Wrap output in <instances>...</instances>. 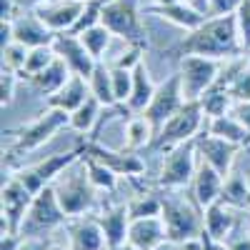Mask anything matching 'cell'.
<instances>
[{"label": "cell", "mask_w": 250, "mask_h": 250, "mask_svg": "<svg viewBox=\"0 0 250 250\" xmlns=\"http://www.w3.org/2000/svg\"><path fill=\"white\" fill-rule=\"evenodd\" d=\"M145 15H158L163 20H168V23L183 28L185 33L188 30H195L198 25H203L205 20H208V15L198 13L195 8L183 3V0H178V3H173V5H150V8H145Z\"/></svg>", "instance_id": "603a6c76"}, {"label": "cell", "mask_w": 250, "mask_h": 250, "mask_svg": "<svg viewBox=\"0 0 250 250\" xmlns=\"http://www.w3.org/2000/svg\"><path fill=\"white\" fill-rule=\"evenodd\" d=\"M178 248H180V250H205V248H203V238H190V240L180 243Z\"/></svg>", "instance_id": "c3c4849f"}, {"label": "cell", "mask_w": 250, "mask_h": 250, "mask_svg": "<svg viewBox=\"0 0 250 250\" xmlns=\"http://www.w3.org/2000/svg\"><path fill=\"white\" fill-rule=\"evenodd\" d=\"M83 3H85V0H83Z\"/></svg>", "instance_id": "11a10c76"}, {"label": "cell", "mask_w": 250, "mask_h": 250, "mask_svg": "<svg viewBox=\"0 0 250 250\" xmlns=\"http://www.w3.org/2000/svg\"><path fill=\"white\" fill-rule=\"evenodd\" d=\"M110 75H113V90H115L118 103L120 105H128L130 93H133V70L110 65Z\"/></svg>", "instance_id": "d590c367"}, {"label": "cell", "mask_w": 250, "mask_h": 250, "mask_svg": "<svg viewBox=\"0 0 250 250\" xmlns=\"http://www.w3.org/2000/svg\"><path fill=\"white\" fill-rule=\"evenodd\" d=\"M155 140V130L150 120L145 118L143 113H135L130 115L128 125H125V148L128 150H140V148H148V145H153Z\"/></svg>", "instance_id": "83f0119b"}, {"label": "cell", "mask_w": 250, "mask_h": 250, "mask_svg": "<svg viewBox=\"0 0 250 250\" xmlns=\"http://www.w3.org/2000/svg\"><path fill=\"white\" fill-rule=\"evenodd\" d=\"M203 123H205V113L200 100H185V105L158 130L150 148L158 153H170L178 145L193 140L203 130Z\"/></svg>", "instance_id": "277c9868"}, {"label": "cell", "mask_w": 250, "mask_h": 250, "mask_svg": "<svg viewBox=\"0 0 250 250\" xmlns=\"http://www.w3.org/2000/svg\"><path fill=\"white\" fill-rule=\"evenodd\" d=\"M223 185H225V178L213 168V165H208L205 160H200L198 163V170H195V178L190 183V195L205 210L208 205H213V203L220 200Z\"/></svg>", "instance_id": "d6986e66"}, {"label": "cell", "mask_w": 250, "mask_h": 250, "mask_svg": "<svg viewBox=\"0 0 250 250\" xmlns=\"http://www.w3.org/2000/svg\"><path fill=\"white\" fill-rule=\"evenodd\" d=\"M70 125V113L58 110V108H48L45 113H40L35 120L20 125L15 130H8V135H13V145L3 153V170H10L13 163L20 155H28L33 150H38L40 145H45L58 130L68 128Z\"/></svg>", "instance_id": "7a4b0ae2"}, {"label": "cell", "mask_w": 250, "mask_h": 250, "mask_svg": "<svg viewBox=\"0 0 250 250\" xmlns=\"http://www.w3.org/2000/svg\"><path fill=\"white\" fill-rule=\"evenodd\" d=\"M28 50L25 45H20V43H10L3 48V70H13V73H23L25 68V60H28Z\"/></svg>", "instance_id": "8d00e7d4"}, {"label": "cell", "mask_w": 250, "mask_h": 250, "mask_svg": "<svg viewBox=\"0 0 250 250\" xmlns=\"http://www.w3.org/2000/svg\"><path fill=\"white\" fill-rule=\"evenodd\" d=\"M53 185H55L60 208H62V213L68 215V220L90 213L95 208V203H98V198H95L98 190L93 188V183L88 178V170H85L83 158L78 160V173H70L62 180H55Z\"/></svg>", "instance_id": "5b68a950"}, {"label": "cell", "mask_w": 250, "mask_h": 250, "mask_svg": "<svg viewBox=\"0 0 250 250\" xmlns=\"http://www.w3.org/2000/svg\"><path fill=\"white\" fill-rule=\"evenodd\" d=\"M173 3H178V0H155V5H173Z\"/></svg>", "instance_id": "816d5d0a"}, {"label": "cell", "mask_w": 250, "mask_h": 250, "mask_svg": "<svg viewBox=\"0 0 250 250\" xmlns=\"http://www.w3.org/2000/svg\"><path fill=\"white\" fill-rule=\"evenodd\" d=\"M240 5V0H210V15H230Z\"/></svg>", "instance_id": "60d3db41"}, {"label": "cell", "mask_w": 250, "mask_h": 250, "mask_svg": "<svg viewBox=\"0 0 250 250\" xmlns=\"http://www.w3.org/2000/svg\"><path fill=\"white\" fill-rule=\"evenodd\" d=\"M108 250H138V248H133L130 243H125V245H118V248H108Z\"/></svg>", "instance_id": "f907efd6"}, {"label": "cell", "mask_w": 250, "mask_h": 250, "mask_svg": "<svg viewBox=\"0 0 250 250\" xmlns=\"http://www.w3.org/2000/svg\"><path fill=\"white\" fill-rule=\"evenodd\" d=\"M70 75H73V70L68 68V62L62 58H55L45 70H40L38 75H33L28 83L33 85V90H38L40 95H53V93H58L62 85H65Z\"/></svg>", "instance_id": "d4e9b609"}, {"label": "cell", "mask_w": 250, "mask_h": 250, "mask_svg": "<svg viewBox=\"0 0 250 250\" xmlns=\"http://www.w3.org/2000/svg\"><path fill=\"white\" fill-rule=\"evenodd\" d=\"M83 0H48L33 8V13L43 20L53 33H70L83 15Z\"/></svg>", "instance_id": "2e32d148"}, {"label": "cell", "mask_w": 250, "mask_h": 250, "mask_svg": "<svg viewBox=\"0 0 250 250\" xmlns=\"http://www.w3.org/2000/svg\"><path fill=\"white\" fill-rule=\"evenodd\" d=\"M203 218H205V233L210 235L213 240H218V243H225L228 235H230L233 228H235L233 208L225 205L223 200L208 205L205 210H203Z\"/></svg>", "instance_id": "cb8c5ba5"}, {"label": "cell", "mask_w": 250, "mask_h": 250, "mask_svg": "<svg viewBox=\"0 0 250 250\" xmlns=\"http://www.w3.org/2000/svg\"><path fill=\"white\" fill-rule=\"evenodd\" d=\"M183 3H188L190 8H195L198 13H203V15L210 18V0H183Z\"/></svg>", "instance_id": "bcb514c9"}, {"label": "cell", "mask_w": 250, "mask_h": 250, "mask_svg": "<svg viewBox=\"0 0 250 250\" xmlns=\"http://www.w3.org/2000/svg\"><path fill=\"white\" fill-rule=\"evenodd\" d=\"M83 153L85 155H93L95 160H100L103 165H108V168L118 175V178H128V180H140L145 175V160L135 153V150H115V148H105L100 140L95 138H85L78 143Z\"/></svg>", "instance_id": "30bf717a"}, {"label": "cell", "mask_w": 250, "mask_h": 250, "mask_svg": "<svg viewBox=\"0 0 250 250\" xmlns=\"http://www.w3.org/2000/svg\"><path fill=\"white\" fill-rule=\"evenodd\" d=\"M18 83H20V75H18V73L3 70V75H0V103H3V108H8L10 103H13Z\"/></svg>", "instance_id": "f35d334b"}, {"label": "cell", "mask_w": 250, "mask_h": 250, "mask_svg": "<svg viewBox=\"0 0 250 250\" xmlns=\"http://www.w3.org/2000/svg\"><path fill=\"white\" fill-rule=\"evenodd\" d=\"M243 125H245V128L250 130V100H238L235 103V105H233V110H230Z\"/></svg>", "instance_id": "7bdbcfd3"}, {"label": "cell", "mask_w": 250, "mask_h": 250, "mask_svg": "<svg viewBox=\"0 0 250 250\" xmlns=\"http://www.w3.org/2000/svg\"><path fill=\"white\" fill-rule=\"evenodd\" d=\"M90 83V93L103 103L105 108H120V103L115 98V90H113V75H110V65H105V62H98L93 75L88 78Z\"/></svg>", "instance_id": "f1b7e54d"}, {"label": "cell", "mask_w": 250, "mask_h": 250, "mask_svg": "<svg viewBox=\"0 0 250 250\" xmlns=\"http://www.w3.org/2000/svg\"><path fill=\"white\" fill-rule=\"evenodd\" d=\"M40 3H48V0H18L20 10H33V8H38Z\"/></svg>", "instance_id": "681fc988"}, {"label": "cell", "mask_w": 250, "mask_h": 250, "mask_svg": "<svg viewBox=\"0 0 250 250\" xmlns=\"http://www.w3.org/2000/svg\"><path fill=\"white\" fill-rule=\"evenodd\" d=\"M208 133H213L228 143H235L240 145V148H250V130L245 128V125L233 115H220V118H210V123H208Z\"/></svg>", "instance_id": "4316f807"}, {"label": "cell", "mask_w": 250, "mask_h": 250, "mask_svg": "<svg viewBox=\"0 0 250 250\" xmlns=\"http://www.w3.org/2000/svg\"><path fill=\"white\" fill-rule=\"evenodd\" d=\"M58 58L53 45H40V48H30L28 50V60H25V68L20 73V80H30L33 75H38L40 70H45L50 62Z\"/></svg>", "instance_id": "e575fe53"}, {"label": "cell", "mask_w": 250, "mask_h": 250, "mask_svg": "<svg viewBox=\"0 0 250 250\" xmlns=\"http://www.w3.org/2000/svg\"><path fill=\"white\" fill-rule=\"evenodd\" d=\"M20 250H53V240L30 235V238H23V243H20Z\"/></svg>", "instance_id": "b9f144b4"}, {"label": "cell", "mask_w": 250, "mask_h": 250, "mask_svg": "<svg viewBox=\"0 0 250 250\" xmlns=\"http://www.w3.org/2000/svg\"><path fill=\"white\" fill-rule=\"evenodd\" d=\"M128 243L138 250H158L163 243H168L165 223L160 215L153 218H133L128 228Z\"/></svg>", "instance_id": "ac0fdd59"}, {"label": "cell", "mask_w": 250, "mask_h": 250, "mask_svg": "<svg viewBox=\"0 0 250 250\" xmlns=\"http://www.w3.org/2000/svg\"><path fill=\"white\" fill-rule=\"evenodd\" d=\"M10 23H13V40L25 48L53 45V40H55V33L33 10H25V15H18Z\"/></svg>", "instance_id": "e0dca14e"}, {"label": "cell", "mask_w": 250, "mask_h": 250, "mask_svg": "<svg viewBox=\"0 0 250 250\" xmlns=\"http://www.w3.org/2000/svg\"><path fill=\"white\" fill-rule=\"evenodd\" d=\"M185 105V95H183V80H180V73H173L168 75L160 85L155 88V95L153 100L148 103V108L143 110V115L150 120L153 130L158 135V130L168 123L180 108Z\"/></svg>", "instance_id": "4fadbf2b"}, {"label": "cell", "mask_w": 250, "mask_h": 250, "mask_svg": "<svg viewBox=\"0 0 250 250\" xmlns=\"http://www.w3.org/2000/svg\"><path fill=\"white\" fill-rule=\"evenodd\" d=\"M20 243H23V235L3 233V238H0V250H20Z\"/></svg>", "instance_id": "f6af8a7d"}, {"label": "cell", "mask_w": 250, "mask_h": 250, "mask_svg": "<svg viewBox=\"0 0 250 250\" xmlns=\"http://www.w3.org/2000/svg\"><path fill=\"white\" fill-rule=\"evenodd\" d=\"M160 200H163V223H165V233H168V243L180 245L190 238H200L205 230V218H203V208L193 200L178 198L175 190H160Z\"/></svg>", "instance_id": "3957f363"}, {"label": "cell", "mask_w": 250, "mask_h": 250, "mask_svg": "<svg viewBox=\"0 0 250 250\" xmlns=\"http://www.w3.org/2000/svg\"><path fill=\"white\" fill-rule=\"evenodd\" d=\"M178 73L183 80L185 100H200V95L218 80L220 60L203 58V55H185L178 60Z\"/></svg>", "instance_id": "7c38bea8"}, {"label": "cell", "mask_w": 250, "mask_h": 250, "mask_svg": "<svg viewBox=\"0 0 250 250\" xmlns=\"http://www.w3.org/2000/svg\"><path fill=\"white\" fill-rule=\"evenodd\" d=\"M68 230H70V250H108L105 235H103V228L95 215L73 218Z\"/></svg>", "instance_id": "ffe728a7"}, {"label": "cell", "mask_w": 250, "mask_h": 250, "mask_svg": "<svg viewBox=\"0 0 250 250\" xmlns=\"http://www.w3.org/2000/svg\"><path fill=\"white\" fill-rule=\"evenodd\" d=\"M100 228H103V235H105L108 248H118L128 243V228H130V210H128V203L115 205V208H105L103 213L95 215Z\"/></svg>", "instance_id": "7402d4cb"}, {"label": "cell", "mask_w": 250, "mask_h": 250, "mask_svg": "<svg viewBox=\"0 0 250 250\" xmlns=\"http://www.w3.org/2000/svg\"><path fill=\"white\" fill-rule=\"evenodd\" d=\"M53 48H55L58 58H62V60L68 62V68L73 73L83 75V78H90L93 70H95V65L100 62V60H95L88 53L85 43H83L80 35H75V33H55Z\"/></svg>", "instance_id": "9a60e30c"}, {"label": "cell", "mask_w": 250, "mask_h": 250, "mask_svg": "<svg viewBox=\"0 0 250 250\" xmlns=\"http://www.w3.org/2000/svg\"><path fill=\"white\" fill-rule=\"evenodd\" d=\"M168 158L163 160V168L155 178V188L160 190H180V188H188L195 178V170H198V148H195V138L188 140L178 148H173L170 153H165Z\"/></svg>", "instance_id": "52a82bcc"}, {"label": "cell", "mask_w": 250, "mask_h": 250, "mask_svg": "<svg viewBox=\"0 0 250 250\" xmlns=\"http://www.w3.org/2000/svg\"><path fill=\"white\" fill-rule=\"evenodd\" d=\"M155 95V83L150 78V70L148 65H145V60L138 62V65L133 68V93H130V100H128V108L130 113H143L145 108H148V103L153 100Z\"/></svg>", "instance_id": "484cf974"}, {"label": "cell", "mask_w": 250, "mask_h": 250, "mask_svg": "<svg viewBox=\"0 0 250 250\" xmlns=\"http://www.w3.org/2000/svg\"><path fill=\"white\" fill-rule=\"evenodd\" d=\"M220 200L225 205H230L233 210H240V208H248V200H250V188L245 183V178L240 173H230L225 178V185H223V193H220Z\"/></svg>", "instance_id": "4dcf8cb0"}, {"label": "cell", "mask_w": 250, "mask_h": 250, "mask_svg": "<svg viewBox=\"0 0 250 250\" xmlns=\"http://www.w3.org/2000/svg\"><path fill=\"white\" fill-rule=\"evenodd\" d=\"M103 110H105V105H103V103L90 93V98L83 103L78 110L70 113V125H68V128H73V130L80 133V135H88V133L95 128V123L100 120Z\"/></svg>", "instance_id": "f546056e"}, {"label": "cell", "mask_w": 250, "mask_h": 250, "mask_svg": "<svg viewBox=\"0 0 250 250\" xmlns=\"http://www.w3.org/2000/svg\"><path fill=\"white\" fill-rule=\"evenodd\" d=\"M80 158H83V148H80V145H75V148L68 150V153H58V155H50V158H45V160L35 163V165L20 168V170L15 173V178L23 183L33 195H38L45 185L55 183L58 175H62V173H65L70 165H75Z\"/></svg>", "instance_id": "ba28073f"}, {"label": "cell", "mask_w": 250, "mask_h": 250, "mask_svg": "<svg viewBox=\"0 0 250 250\" xmlns=\"http://www.w3.org/2000/svg\"><path fill=\"white\" fill-rule=\"evenodd\" d=\"M128 210H130V220L133 218H153L163 213V200L160 193L155 190H143L140 195L128 200Z\"/></svg>", "instance_id": "d6a6232c"}, {"label": "cell", "mask_w": 250, "mask_h": 250, "mask_svg": "<svg viewBox=\"0 0 250 250\" xmlns=\"http://www.w3.org/2000/svg\"><path fill=\"white\" fill-rule=\"evenodd\" d=\"M195 148H198L200 160H205L208 165H213L223 178H228L233 173V160L243 150L240 145L228 143V140H223V138H218L213 133H198L195 135Z\"/></svg>", "instance_id": "5bb4252c"}, {"label": "cell", "mask_w": 250, "mask_h": 250, "mask_svg": "<svg viewBox=\"0 0 250 250\" xmlns=\"http://www.w3.org/2000/svg\"><path fill=\"white\" fill-rule=\"evenodd\" d=\"M78 35H80V40L85 43L88 53H90L95 60H103V55H105V50H108V45H110V38H113V33L103 25V23L90 25V28H85V30L78 33Z\"/></svg>", "instance_id": "836d02e7"}, {"label": "cell", "mask_w": 250, "mask_h": 250, "mask_svg": "<svg viewBox=\"0 0 250 250\" xmlns=\"http://www.w3.org/2000/svg\"><path fill=\"white\" fill-rule=\"evenodd\" d=\"M148 53V48H140V45H130L128 50H125L113 65H118V68H128V70H133L138 62H143V55Z\"/></svg>", "instance_id": "ab89813d"}, {"label": "cell", "mask_w": 250, "mask_h": 250, "mask_svg": "<svg viewBox=\"0 0 250 250\" xmlns=\"http://www.w3.org/2000/svg\"><path fill=\"white\" fill-rule=\"evenodd\" d=\"M33 198H35V195H33L15 175H8V178L3 180V190H0V210H3L0 228H3V233H15V235H20V230H23V223H25V215H28V210H30Z\"/></svg>", "instance_id": "8fae6325"}, {"label": "cell", "mask_w": 250, "mask_h": 250, "mask_svg": "<svg viewBox=\"0 0 250 250\" xmlns=\"http://www.w3.org/2000/svg\"><path fill=\"white\" fill-rule=\"evenodd\" d=\"M235 25H238V40L243 55L250 53V0H240V5L235 10Z\"/></svg>", "instance_id": "74e56055"}, {"label": "cell", "mask_w": 250, "mask_h": 250, "mask_svg": "<svg viewBox=\"0 0 250 250\" xmlns=\"http://www.w3.org/2000/svg\"><path fill=\"white\" fill-rule=\"evenodd\" d=\"M228 250H250V233L235 240H228Z\"/></svg>", "instance_id": "7dc6e473"}, {"label": "cell", "mask_w": 250, "mask_h": 250, "mask_svg": "<svg viewBox=\"0 0 250 250\" xmlns=\"http://www.w3.org/2000/svg\"><path fill=\"white\" fill-rule=\"evenodd\" d=\"M175 250H180V248H175Z\"/></svg>", "instance_id": "db71d44e"}, {"label": "cell", "mask_w": 250, "mask_h": 250, "mask_svg": "<svg viewBox=\"0 0 250 250\" xmlns=\"http://www.w3.org/2000/svg\"><path fill=\"white\" fill-rule=\"evenodd\" d=\"M88 98H90V83H88V78L73 73V75L68 78V83H65V85H62L58 93L48 95L45 108H58V110L73 113V110H78Z\"/></svg>", "instance_id": "44dd1931"}, {"label": "cell", "mask_w": 250, "mask_h": 250, "mask_svg": "<svg viewBox=\"0 0 250 250\" xmlns=\"http://www.w3.org/2000/svg\"><path fill=\"white\" fill-rule=\"evenodd\" d=\"M68 220V215L62 213L60 208V200H58V193H55V185H45L40 190L33 203H30V210L25 215V223H23V230L20 235L23 238H30V235H40L43 230H50V228H58Z\"/></svg>", "instance_id": "9c48e42d"}, {"label": "cell", "mask_w": 250, "mask_h": 250, "mask_svg": "<svg viewBox=\"0 0 250 250\" xmlns=\"http://www.w3.org/2000/svg\"><path fill=\"white\" fill-rule=\"evenodd\" d=\"M20 13L18 0H0V18L3 20H15Z\"/></svg>", "instance_id": "ee69618b"}, {"label": "cell", "mask_w": 250, "mask_h": 250, "mask_svg": "<svg viewBox=\"0 0 250 250\" xmlns=\"http://www.w3.org/2000/svg\"><path fill=\"white\" fill-rule=\"evenodd\" d=\"M100 23L105 25L115 38L125 40L128 45H140L150 50L148 30L143 28L140 15H138V3L135 0H113V3L103 10Z\"/></svg>", "instance_id": "8992f818"}, {"label": "cell", "mask_w": 250, "mask_h": 250, "mask_svg": "<svg viewBox=\"0 0 250 250\" xmlns=\"http://www.w3.org/2000/svg\"><path fill=\"white\" fill-rule=\"evenodd\" d=\"M248 210H250V200H248Z\"/></svg>", "instance_id": "f5cc1de1"}, {"label": "cell", "mask_w": 250, "mask_h": 250, "mask_svg": "<svg viewBox=\"0 0 250 250\" xmlns=\"http://www.w3.org/2000/svg\"><path fill=\"white\" fill-rule=\"evenodd\" d=\"M165 55H170L175 60H180L185 55H203V58H215V60L240 58L243 48H240V40H238L235 13L210 15L195 30H188V35L180 43H175Z\"/></svg>", "instance_id": "6da1fadb"}, {"label": "cell", "mask_w": 250, "mask_h": 250, "mask_svg": "<svg viewBox=\"0 0 250 250\" xmlns=\"http://www.w3.org/2000/svg\"><path fill=\"white\" fill-rule=\"evenodd\" d=\"M83 163H85L88 178H90V183H93L95 190L113 193L115 188H118V175L108 168V165H103L100 160H95L93 155H85V153H83Z\"/></svg>", "instance_id": "1f68e13d"}]
</instances>
